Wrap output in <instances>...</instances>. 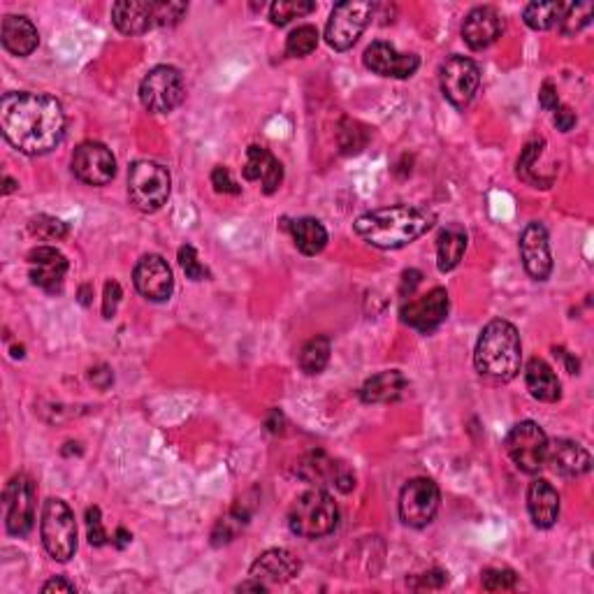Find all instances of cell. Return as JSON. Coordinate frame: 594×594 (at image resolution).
<instances>
[{
	"mask_svg": "<svg viewBox=\"0 0 594 594\" xmlns=\"http://www.w3.org/2000/svg\"><path fill=\"white\" fill-rule=\"evenodd\" d=\"M0 130L26 156H45L63 142L65 112L54 96L12 91L0 100Z\"/></svg>",
	"mask_w": 594,
	"mask_h": 594,
	"instance_id": "obj_1",
	"label": "cell"
},
{
	"mask_svg": "<svg viewBox=\"0 0 594 594\" xmlns=\"http://www.w3.org/2000/svg\"><path fill=\"white\" fill-rule=\"evenodd\" d=\"M434 226V214L414 205H393L362 214L356 233L376 249H402Z\"/></svg>",
	"mask_w": 594,
	"mask_h": 594,
	"instance_id": "obj_2",
	"label": "cell"
},
{
	"mask_svg": "<svg viewBox=\"0 0 594 594\" xmlns=\"http://www.w3.org/2000/svg\"><path fill=\"white\" fill-rule=\"evenodd\" d=\"M523 362V342L516 325L502 318H495L481 330L476 342L474 365L478 374L488 376L492 381L506 383L513 381L520 372Z\"/></svg>",
	"mask_w": 594,
	"mask_h": 594,
	"instance_id": "obj_3",
	"label": "cell"
},
{
	"mask_svg": "<svg viewBox=\"0 0 594 594\" xmlns=\"http://www.w3.org/2000/svg\"><path fill=\"white\" fill-rule=\"evenodd\" d=\"M339 511L335 499L323 488H314L295 499L288 513V527L302 539H321L335 532Z\"/></svg>",
	"mask_w": 594,
	"mask_h": 594,
	"instance_id": "obj_4",
	"label": "cell"
},
{
	"mask_svg": "<svg viewBox=\"0 0 594 594\" xmlns=\"http://www.w3.org/2000/svg\"><path fill=\"white\" fill-rule=\"evenodd\" d=\"M186 3H147V0H121L112 7V21L123 35H142L156 26H172L184 17Z\"/></svg>",
	"mask_w": 594,
	"mask_h": 594,
	"instance_id": "obj_5",
	"label": "cell"
},
{
	"mask_svg": "<svg viewBox=\"0 0 594 594\" xmlns=\"http://www.w3.org/2000/svg\"><path fill=\"white\" fill-rule=\"evenodd\" d=\"M170 172L156 161H137L128 170L130 202L140 212L154 214L170 198Z\"/></svg>",
	"mask_w": 594,
	"mask_h": 594,
	"instance_id": "obj_6",
	"label": "cell"
},
{
	"mask_svg": "<svg viewBox=\"0 0 594 594\" xmlns=\"http://www.w3.org/2000/svg\"><path fill=\"white\" fill-rule=\"evenodd\" d=\"M40 534L47 553L56 562H68L77 550V523L75 513L63 499H47L42 506Z\"/></svg>",
	"mask_w": 594,
	"mask_h": 594,
	"instance_id": "obj_7",
	"label": "cell"
},
{
	"mask_svg": "<svg viewBox=\"0 0 594 594\" xmlns=\"http://www.w3.org/2000/svg\"><path fill=\"white\" fill-rule=\"evenodd\" d=\"M184 77L172 65H156L144 75L140 84V100L144 110L154 114H170L184 103Z\"/></svg>",
	"mask_w": 594,
	"mask_h": 594,
	"instance_id": "obj_8",
	"label": "cell"
},
{
	"mask_svg": "<svg viewBox=\"0 0 594 594\" xmlns=\"http://www.w3.org/2000/svg\"><path fill=\"white\" fill-rule=\"evenodd\" d=\"M374 5L367 0H346V3L335 5L328 26H325V42L335 52H346L360 40L365 33L369 21H372Z\"/></svg>",
	"mask_w": 594,
	"mask_h": 594,
	"instance_id": "obj_9",
	"label": "cell"
},
{
	"mask_svg": "<svg viewBox=\"0 0 594 594\" xmlns=\"http://www.w3.org/2000/svg\"><path fill=\"white\" fill-rule=\"evenodd\" d=\"M506 453L513 460L520 472L525 474H539L543 465H546L548 455V437L539 425L532 420H523V423L513 425L511 432L506 434Z\"/></svg>",
	"mask_w": 594,
	"mask_h": 594,
	"instance_id": "obj_10",
	"label": "cell"
},
{
	"mask_svg": "<svg viewBox=\"0 0 594 594\" xmlns=\"http://www.w3.org/2000/svg\"><path fill=\"white\" fill-rule=\"evenodd\" d=\"M439 86L448 103L455 107H467L474 100L478 86H481V70L467 56H451L441 65Z\"/></svg>",
	"mask_w": 594,
	"mask_h": 594,
	"instance_id": "obj_11",
	"label": "cell"
},
{
	"mask_svg": "<svg viewBox=\"0 0 594 594\" xmlns=\"http://www.w3.org/2000/svg\"><path fill=\"white\" fill-rule=\"evenodd\" d=\"M297 476L314 488H337L339 492H351L356 488V474L351 472L349 465L332 460L323 451H314L302 458L297 465Z\"/></svg>",
	"mask_w": 594,
	"mask_h": 594,
	"instance_id": "obj_12",
	"label": "cell"
},
{
	"mask_svg": "<svg viewBox=\"0 0 594 594\" xmlns=\"http://www.w3.org/2000/svg\"><path fill=\"white\" fill-rule=\"evenodd\" d=\"M439 488L432 478H414L402 488L400 518L409 527H427L439 511Z\"/></svg>",
	"mask_w": 594,
	"mask_h": 594,
	"instance_id": "obj_13",
	"label": "cell"
},
{
	"mask_svg": "<svg viewBox=\"0 0 594 594\" xmlns=\"http://www.w3.org/2000/svg\"><path fill=\"white\" fill-rule=\"evenodd\" d=\"M7 532L12 536H26L35 525V485L28 476H14L3 492Z\"/></svg>",
	"mask_w": 594,
	"mask_h": 594,
	"instance_id": "obj_14",
	"label": "cell"
},
{
	"mask_svg": "<svg viewBox=\"0 0 594 594\" xmlns=\"http://www.w3.org/2000/svg\"><path fill=\"white\" fill-rule=\"evenodd\" d=\"M72 172L89 186H105L117 175V158L100 142H82L72 154Z\"/></svg>",
	"mask_w": 594,
	"mask_h": 594,
	"instance_id": "obj_15",
	"label": "cell"
},
{
	"mask_svg": "<svg viewBox=\"0 0 594 594\" xmlns=\"http://www.w3.org/2000/svg\"><path fill=\"white\" fill-rule=\"evenodd\" d=\"M448 309H451V300H448V293L444 288H432L430 293L423 297H416V300H409L400 309L402 323L409 325L418 332L437 330L441 323L448 318Z\"/></svg>",
	"mask_w": 594,
	"mask_h": 594,
	"instance_id": "obj_16",
	"label": "cell"
},
{
	"mask_svg": "<svg viewBox=\"0 0 594 594\" xmlns=\"http://www.w3.org/2000/svg\"><path fill=\"white\" fill-rule=\"evenodd\" d=\"M133 281L137 293L151 302L170 300L172 291H175V277H172L170 265L161 256H154V253L140 258V263L135 265Z\"/></svg>",
	"mask_w": 594,
	"mask_h": 594,
	"instance_id": "obj_17",
	"label": "cell"
},
{
	"mask_svg": "<svg viewBox=\"0 0 594 594\" xmlns=\"http://www.w3.org/2000/svg\"><path fill=\"white\" fill-rule=\"evenodd\" d=\"M520 258H523L525 272L534 281H546L553 272V253H550L548 230L539 221L525 226L520 233Z\"/></svg>",
	"mask_w": 594,
	"mask_h": 594,
	"instance_id": "obj_18",
	"label": "cell"
},
{
	"mask_svg": "<svg viewBox=\"0 0 594 594\" xmlns=\"http://www.w3.org/2000/svg\"><path fill=\"white\" fill-rule=\"evenodd\" d=\"M28 274L45 293H61L68 274V258L56 246H38L28 253Z\"/></svg>",
	"mask_w": 594,
	"mask_h": 594,
	"instance_id": "obj_19",
	"label": "cell"
},
{
	"mask_svg": "<svg viewBox=\"0 0 594 594\" xmlns=\"http://www.w3.org/2000/svg\"><path fill=\"white\" fill-rule=\"evenodd\" d=\"M365 65L374 72V75L407 79L418 70L420 59L416 54L397 52V49L393 45H388V42H374V45H369L365 52Z\"/></svg>",
	"mask_w": 594,
	"mask_h": 594,
	"instance_id": "obj_20",
	"label": "cell"
},
{
	"mask_svg": "<svg viewBox=\"0 0 594 594\" xmlns=\"http://www.w3.org/2000/svg\"><path fill=\"white\" fill-rule=\"evenodd\" d=\"M502 31V17H499L495 7H474V10L467 14L465 24H462V40H465L474 52H481V49L495 45Z\"/></svg>",
	"mask_w": 594,
	"mask_h": 594,
	"instance_id": "obj_21",
	"label": "cell"
},
{
	"mask_svg": "<svg viewBox=\"0 0 594 594\" xmlns=\"http://www.w3.org/2000/svg\"><path fill=\"white\" fill-rule=\"evenodd\" d=\"M300 574V560L286 548L265 550L256 562L251 564V578L265 585L288 583Z\"/></svg>",
	"mask_w": 594,
	"mask_h": 594,
	"instance_id": "obj_22",
	"label": "cell"
},
{
	"mask_svg": "<svg viewBox=\"0 0 594 594\" xmlns=\"http://www.w3.org/2000/svg\"><path fill=\"white\" fill-rule=\"evenodd\" d=\"M546 462L553 467L555 474L567 476V478L588 474L592 467L588 448H583L581 444H576V441L571 439H557L553 446L548 444Z\"/></svg>",
	"mask_w": 594,
	"mask_h": 594,
	"instance_id": "obj_23",
	"label": "cell"
},
{
	"mask_svg": "<svg viewBox=\"0 0 594 594\" xmlns=\"http://www.w3.org/2000/svg\"><path fill=\"white\" fill-rule=\"evenodd\" d=\"M242 172L246 181H260L267 195L277 191L281 179H284L281 163L265 147H258V144H251V147L246 149V163Z\"/></svg>",
	"mask_w": 594,
	"mask_h": 594,
	"instance_id": "obj_24",
	"label": "cell"
},
{
	"mask_svg": "<svg viewBox=\"0 0 594 594\" xmlns=\"http://www.w3.org/2000/svg\"><path fill=\"white\" fill-rule=\"evenodd\" d=\"M527 509H530L532 523L539 530H548L560 518V495L548 481L536 478L527 488Z\"/></svg>",
	"mask_w": 594,
	"mask_h": 594,
	"instance_id": "obj_25",
	"label": "cell"
},
{
	"mask_svg": "<svg viewBox=\"0 0 594 594\" xmlns=\"http://www.w3.org/2000/svg\"><path fill=\"white\" fill-rule=\"evenodd\" d=\"M3 47L14 56H31L40 45L38 28L33 26L31 19L17 17V14H7L3 19V31H0Z\"/></svg>",
	"mask_w": 594,
	"mask_h": 594,
	"instance_id": "obj_26",
	"label": "cell"
},
{
	"mask_svg": "<svg viewBox=\"0 0 594 594\" xmlns=\"http://www.w3.org/2000/svg\"><path fill=\"white\" fill-rule=\"evenodd\" d=\"M525 383L534 400L539 402H557L562 397V386L557 379L555 369L546 360L532 358L525 367Z\"/></svg>",
	"mask_w": 594,
	"mask_h": 594,
	"instance_id": "obj_27",
	"label": "cell"
},
{
	"mask_svg": "<svg viewBox=\"0 0 594 594\" xmlns=\"http://www.w3.org/2000/svg\"><path fill=\"white\" fill-rule=\"evenodd\" d=\"M404 388H407V379L397 369H388L372 376L365 381V386L360 388V400L365 404H386L400 400Z\"/></svg>",
	"mask_w": 594,
	"mask_h": 594,
	"instance_id": "obj_28",
	"label": "cell"
},
{
	"mask_svg": "<svg viewBox=\"0 0 594 594\" xmlns=\"http://www.w3.org/2000/svg\"><path fill=\"white\" fill-rule=\"evenodd\" d=\"M467 251V233L460 226H448L437 237V267L441 272H451L460 265Z\"/></svg>",
	"mask_w": 594,
	"mask_h": 594,
	"instance_id": "obj_29",
	"label": "cell"
},
{
	"mask_svg": "<svg viewBox=\"0 0 594 594\" xmlns=\"http://www.w3.org/2000/svg\"><path fill=\"white\" fill-rule=\"evenodd\" d=\"M288 230H291L295 246L304 253V256H318V253L328 246V230L323 228L321 221L297 219L288 226Z\"/></svg>",
	"mask_w": 594,
	"mask_h": 594,
	"instance_id": "obj_30",
	"label": "cell"
},
{
	"mask_svg": "<svg viewBox=\"0 0 594 594\" xmlns=\"http://www.w3.org/2000/svg\"><path fill=\"white\" fill-rule=\"evenodd\" d=\"M564 7L567 3H530L523 10V19L532 31H550L560 24Z\"/></svg>",
	"mask_w": 594,
	"mask_h": 594,
	"instance_id": "obj_31",
	"label": "cell"
},
{
	"mask_svg": "<svg viewBox=\"0 0 594 594\" xmlns=\"http://www.w3.org/2000/svg\"><path fill=\"white\" fill-rule=\"evenodd\" d=\"M330 339L328 337H314L304 344L300 353V367L307 374H321L330 362Z\"/></svg>",
	"mask_w": 594,
	"mask_h": 594,
	"instance_id": "obj_32",
	"label": "cell"
},
{
	"mask_svg": "<svg viewBox=\"0 0 594 594\" xmlns=\"http://www.w3.org/2000/svg\"><path fill=\"white\" fill-rule=\"evenodd\" d=\"M314 10L316 3H311V0H277V3H272L270 7V19L272 24L286 26L288 21L307 17V14Z\"/></svg>",
	"mask_w": 594,
	"mask_h": 594,
	"instance_id": "obj_33",
	"label": "cell"
},
{
	"mask_svg": "<svg viewBox=\"0 0 594 594\" xmlns=\"http://www.w3.org/2000/svg\"><path fill=\"white\" fill-rule=\"evenodd\" d=\"M592 14H594V5L592 3H567V7H564L562 19H560V31L564 35L581 33L583 28L590 24Z\"/></svg>",
	"mask_w": 594,
	"mask_h": 594,
	"instance_id": "obj_34",
	"label": "cell"
},
{
	"mask_svg": "<svg viewBox=\"0 0 594 594\" xmlns=\"http://www.w3.org/2000/svg\"><path fill=\"white\" fill-rule=\"evenodd\" d=\"M318 47V31L314 26H300L288 35L286 40V54L291 59H302V56H309Z\"/></svg>",
	"mask_w": 594,
	"mask_h": 594,
	"instance_id": "obj_35",
	"label": "cell"
},
{
	"mask_svg": "<svg viewBox=\"0 0 594 594\" xmlns=\"http://www.w3.org/2000/svg\"><path fill=\"white\" fill-rule=\"evenodd\" d=\"M246 523H249V513L239 511V509H235L233 513H230V516L221 518L219 525H216V530H214V546H221V543L233 541L237 532L242 530Z\"/></svg>",
	"mask_w": 594,
	"mask_h": 594,
	"instance_id": "obj_36",
	"label": "cell"
},
{
	"mask_svg": "<svg viewBox=\"0 0 594 594\" xmlns=\"http://www.w3.org/2000/svg\"><path fill=\"white\" fill-rule=\"evenodd\" d=\"M31 233L40 239H47V242H59V239L68 235V226L61 219L42 214L31 221Z\"/></svg>",
	"mask_w": 594,
	"mask_h": 594,
	"instance_id": "obj_37",
	"label": "cell"
},
{
	"mask_svg": "<svg viewBox=\"0 0 594 594\" xmlns=\"http://www.w3.org/2000/svg\"><path fill=\"white\" fill-rule=\"evenodd\" d=\"M179 265H181V270L186 272V277L191 279V281H205V279H209V270H207L205 265L200 263L198 251H195L191 244L181 246V249H179Z\"/></svg>",
	"mask_w": 594,
	"mask_h": 594,
	"instance_id": "obj_38",
	"label": "cell"
},
{
	"mask_svg": "<svg viewBox=\"0 0 594 594\" xmlns=\"http://www.w3.org/2000/svg\"><path fill=\"white\" fill-rule=\"evenodd\" d=\"M516 574L511 569H485L483 571V590L506 592L516 588Z\"/></svg>",
	"mask_w": 594,
	"mask_h": 594,
	"instance_id": "obj_39",
	"label": "cell"
},
{
	"mask_svg": "<svg viewBox=\"0 0 594 594\" xmlns=\"http://www.w3.org/2000/svg\"><path fill=\"white\" fill-rule=\"evenodd\" d=\"M86 530H89L91 546H105L107 532L103 527V516H100L98 506H91V509H86Z\"/></svg>",
	"mask_w": 594,
	"mask_h": 594,
	"instance_id": "obj_40",
	"label": "cell"
},
{
	"mask_svg": "<svg viewBox=\"0 0 594 594\" xmlns=\"http://www.w3.org/2000/svg\"><path fill=\"white\" fill-rule=\"evenodd\" d=\"M212 186L216 188L219 193H242V188L237 186V181L230 177V170L223 168V165H219V168H214L212 172Z\"/></svg>",
	"mask_w": 594,
	"mask_h": 594,
	"instance_id": "obj_41",
	"label": "cell"
},
{
	"mask_svg": "<svg viewBox=\"0 0 594 594\" xmlns=\"http://www.w3.org/2000/svg\"><path fill=\"white\" fill-rule=\"evenodd\" d=\"M123 297V291L121 286L117 284V281H107L105 284V297H103V316L105 318H112L114 314H117V307Z\"/></svg>",
	"mask_w": 594,
	"mask_h": 594,
	"instance_id": "obj_42",
	"label": "cell"
},
{
	"mask_svg": "<svg viewBox=\"0 0 594 594\" xmlns=\"http://www.w3.org/2000/svg\"><path fill=\"white\" fill-rule=\"evenodd\" d=\"M416 581L418 583H414L416 588H427V590H437V588H441V585H444L446 581H448V574L446 571H439V569H434V571H427V574H420V576H416Z\"/></svg>",
	"mask_w": 594,
	"mask_h": 594,
	"instance_id": "obj_43",
	"label": "cell"
},
{
	"mask_svg": "<svg viewBox=\"0 0 594 594\" xmlns=\"http://www.w3.org/2000/svg\"><path fill=\"white\" fill-rule=\"evenodd\" d=\"M539 105L546 112H555L560 107V98H557V89L550 82H543L539 91Z\"/></svg>",
	"mask_w": 594,
	"mask_h": 594,
	"instance_id": "obj_44",
	"label": "cell"
},
{
	"mask_svg": "<svg viewBox=\"0 0 594 594\" xmlns=\"http://www.w3.org/2000/svg\"><path fill=\"white\" fill-rule=\"evenodd\" d=\"M555 126H557V130H562V133H569V130L576 126L574 110H571V107H564V105L557 107V110H555Z\"/></svg>",
	"mask_w": 594,
	"mask_h": 594,
	"instance_id": "obj_45",
	"label": "cell"
},
{
	"mask_svg": "<svg viewBox=\"0 0 594 594\" xmlns=\"http://www.w3.org/2000/svg\"><path fill=\"white\" fill-rule=\"evenodd\" d=\"M89 379H91L93 386H98L100 390H107L114 383V374H112V369L107 367V365H100L96 369H91Z\"/></svg>",
	"mask_w": 594,
	"mask_h": 594,
	"instance_id": "obj_46",
	"label": "cell"
},
{
	"mask_svg": "<svg viewBox=\"0 0 594 594\" xmlns=\"http://www.w3.org/2000/svg\"><path fill=\"white\" fill-rule=\"evenodd\" d=\"M420 277H423V274H420L418 270H407V272H404V279H402L400 293H402L404 297L414 293V291H416V286L420 284Z\"/></svg>",
	"mask_w": 594,
	"mask_h": 594,
	"instance_id": "obj_47",
	"label": "cell"
},
{
	"mask_svg": "<svg viewBox=\"0 0 594 594\" xmlns=\"http://www.w3.org/2000/svg\"><path fill=\"white\" fill-rule=\"evenodd\" d=\"M42 592L45 594H52V592H77V588L72 583L65 581V578H52V581L42 585Z\"/></svg>",
	"mask_w": 594,
	"mask_h": 594,
	"instance_id": "obj_48",
	"label": "cell"
},
{
	"mask_svg": "<svg viewBox=\"0 0 594 594\" xmlns=\"http://www.w3.org/2000/svg\"><path fill=\"white\" fill-rule=\"evenodd\" d=\"M265 425H267V430H270V432L281 434V432H284V425H286L284 414H281L279 409H272L270 416H267V423Z\"/></svg>",
	"mask_w": 594,
	"mask_h": 594,
	"instance_id": "obj_49",
	"label": "cell"
},
{
	"mask_svg": "<svg viewBox=\"0 0 594 594\" xmlns=\"http://www.w3.org/2000/svg\"><path fill=\"white\" fill-rule=\"evenodd\" d=\"M130 541H133V536H130V532L123 530V527H119L117 534H114V539H112V543H114V546H117V548H126Z\"/></svg>",
	"mask_w": 594,
	"mask_h": 594,
	"instance_id": "obj_50",
	"label": "cell"
},
{
	"mask_svg": "<svg viewBox=\"0 0 594 594\" xmlns=\"http://www.w3.org/2000/svg\"><path fill=\"white\" fill-rule=\"evenodd\" d=\"M89 291H91V286H82V291H79V302H82L84 307H89V304H91Z\"/></svg>",
	"mask_w": 594,
	"mask_h": 594,
	"instance_id": "obj_51",
	"label": "cell"
},
{
	"mask_svg": "<svg viewBox=\"0 0 594 594\" xmlns=\"http://www.w3.org/2000/svg\"><path fill=\"white\" fill-rule=\"evenodd\" d=\"M14 188H17V184H14L10 177H5V193H12Z\"/></svg>",
	"mask_w": 594,
	"mask_h": 594,
	"instance_id": "obj_52",
	"label": "cell"
}]
</instances>
